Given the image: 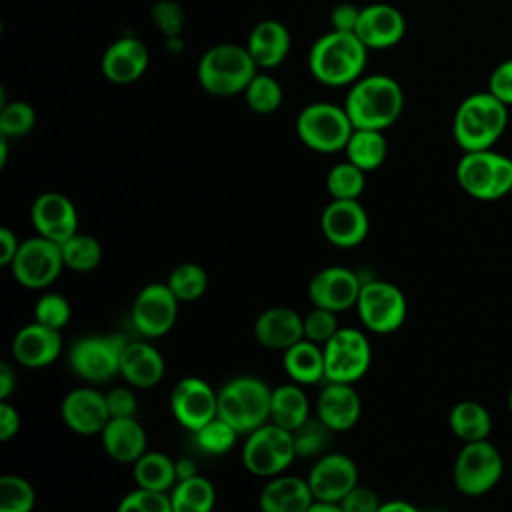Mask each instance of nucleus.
I'll return each instance as SVG.
<instances>
[{
    "label": "nucleus",
    "mask_w": 512,
    "mask_h": 512,
    "mask_svg": "<svg viewBox=\"0 0 512 512\" xmlns=\"http://www.w3.org/2000/svg\"><path fill=\"white\" fill-rule=\"evenodd\" d=\"M168 288L178 298V302H194L204 296L208 288V274L206 270L196 262H184L178 264L168 274Z\"/></svg>",
    "instance_id": "37"
},
{
    "label": "nucleus",
    "mask_w": 512,
    "mask_h": 512,
    "mask_svg": "<svg viewBox=\"0 0 512 512\" xmlns=\"http://www.w3.org/2000/svg\"><path fill=\"white\" fill-rule=\"evenodd\" d=\"M176 474H178V480H186L190 476H196V464L190 458H178L176 460Z\"/></svg>",
    "instance_id": "56"
},
{
    "label": "nucleus",
    "mask_w": 512,
    "mask_h": 512,
    "mask_svg": "<svg viewBox=\"0 0 512 512\" xmlns=\"http://www.w3.org/2000/svg\"><path fill=\"white\" fill-rule=\"evenodd\" d=\"M62 352L60 330L38 322L22 326L12 340V356L24 368L50 366Z\"/></svg>",
    "instance_id": "22"
},
{
    "label": "nucleus",
    "mask_w": 512,
    "mask_h": 512,
    "mask_svg": "<svg viewBox=\"0 0 512 512\" xmlns=\"http://www.w3.org/2000/svg\"><path fill=\"white\" fill-rule=\"evenodd\" d=\"M510 410H512V392H510Z\"/></svg>",
    "instance_id": "58"
},
{
    "label": "nucleus",
    "mask_w": 512,
    "mask_h": 512,
    "mask_svg": "<svg viewBox=\"0 0 512 512\" xmlns=\"http://www.w3.org/2000/svg\"><path fill=\"white\" fill-rule=\"evenodd\" d=\"M286 374L296 384H318L320 380H326V366H324V348L316 342H310L302 338L288 350H284L282 358Z\"/></svg>",
    "instance_id": "30"
},
{
    "label": "nucleus",
    "mask_w": 512,
    "mask_h": 512,
    "mask_svg": "<svg viewBox=\"0 0 512 512\" xmlns=\"http://www.w3.org/2000/svg\"><path fill=\"white\" fill-rule=\"evenodd\" d=\"M70 316V302L58 292H48L40 296L34 306V322L54 330H62L70 322Z\"/></svg>",
    "instance_id": "44"
},
{
    "label": "nucleus",
    "mask_w": 512,
    "mask_h": 512,
    "mask_svg": "<svg viewBox=\"0 0 512 512\" xmlns=\"http://www.w3.org/2000/svg\"><path fill=\"white\" fill-rule=\"evenodd\" d=\"M406 32L404 14L386 2H374L360 8L354 34L368 50H384L402 40Z\"/></svg>",
    "instance_id": "18"
},
{
    "label": "nucleus",
    "mask_w": 512,
    "mask_h": 512,
    "mask_svg": "<svg viewBox=\"0 0 512 512\" xmlns=\"http://www.w3.org/2000/svg\"><path fill=\"white\" fill-rule=\"evenodd\" d=\"M36 124V112L32 104L24 100H12L2 104L0 110V136L4 138H22L32 132Z\"/></svg>",
    "instance_id": "43"
},
{
    "label": "nucleus",
    "mask_w": 512,
    "mask_h": 512,
    "mask_svg": "<svg viewBox=\"0 0 512 512\" xmlns=\"http://www.w3.org/2000/svg\"><path fill=\"white\" fill-rule=\"evenodd\" d=\"M290 44H292V38L288 28L278 20L266 18V20H260L250 30L244 46L248 48L258 68L270 70L284 62V58L290 52Z\"/></svg>",
    "instance_id": "26"
},
{
    "label": "nucleus",
    "mask_w": 512,
    "mask_h": 512,
    "mask_svg": "<svg viewBox=\"0 0 512 512\" xmlns=\"http://www.w3.org/2000/svg\"><path fill=\"white\" fill-rule=\"evenodd\" d=\"M64 266L74 272H90L102 260V246L100 242L84 232H76L66 242L60 244Z\"/></svg>",
    "instance_id": "36"
},
{
    "label": "nucleus",
    "mask_w": 512,
    "mask_h": 512,
    "mask_svg": "<svg viewBox=\"0 0 512 512\" xmlns=\"http://www.w3.org/2000/svg\"><path fill=\"white\" fill-rule=\"evenodd\" d=\"M310 418V406L300 384H280L272 390L270 422L286 430H296Z\"/></svg>",
    "instance_id": "31"
},
{
    "label": "nucleus",
    "mask_w": 512,
    "mask_h": 512,
    "mask_svg": "<svg viewBox=\"0 0 512 512\" xmlns=\"http://www.w3.org/2000/svg\"><path fill=\"white\" fill-rule=\"evenodd\" d=\"M30 220L40 236L58 244L66 242L70 236L78 232L76 208L72 200L60 192L40 194L32 202Z\"/></svg>",
    "instance_id": "19"
},
{
    "label": "nucleus",
    "mask_w": 512,
    "mask_h": 512,
    "mask_svg": "<svg viewBox=\"0 0 512 512\" xmlns=\"http://www.w3.org/2000/svg\"><path fill=\"white\" fill-rule=\"evenodd\" d=\"M152 22L158 30H162V34H166L168 38H176L182 30L184 14L178 4L170 0H162L152 8Z\"/></svg>",
    "instance_id": "47"
},
{
    "label": "nucleus",
    "mask_w": 512,
    "mask_h": 512,
    "mask_svg": "<svg viewBox=\"0 0 512 512\" xmlns=\"http://www.w3.org/2000/svg\"><path fill=\"white\" fill-rule=\"evenodd\" d=\"M366 172L344 160L334 164L326 174V188L332 200H358L366 186Z\"/></svg>",
    "instance_id": "39"
},
{
    "label": "nucleus",
    "mask_w": 512,
    "mask_h": 512,
    "mask_svg": "<svg viewBox=\"0 0 512 512\" xmlns=\"http://www.w3.org/2000/svg\"><path fill=\"white\" fill-rule=\"evenodd\" d=\"M326 240L338 248H354L368 236L370 220L358 200H332L320 216Z\"/></svg>",
    "instance_id": "17"
},
{
    "label": "nucleus",
    "mask_w": 512,
    "mask_h": 512,
    "mask_svg": "<svg viewBox=\"0 0 512 512\" xmlns=\"http://www.w3.org/2000/svg\"><path fill=\"white\" fill-rule=\"evenodd\" d=\"M488 92L506 106H512V58L500 62L492 70L488 78Z\"/></svg>",
    "instance_id": "49"
},
{
    "label": "nucleus",
    "mask_w": 512,
    "mask_h": 512,
    "mask_svg": "<svg viewBox=\"0 0 512 512\" xmlns=\"http://www.w3.org/2000/svg\"><path fill=\"white\" fill-rule=\"evenodd\" d=\"M272 390L256 376L228 380L218 392V416L238 434H250L270 422Z\"/></svg>",
    "instance_id": "5"
},
{
    "label": "nucleus",
    "mask_w": 512,
    "mask_h": 512,
    "mask_svg": "<svg viewBox=\"0 0 512 512\" xmlns=\"http://www.w3.org/2000/svg\"><path fill=\"white\" fill-rule=\"evenodd\" d=\"M362 280L358 274L344 266H328L316 272L308 284V296L314 306L332 312H344L356 306Z\"/></svg>",
    "instance_id": "15"
},
{
    "label": "nucleus",
    "mask_w": 512,
    "mask_h": 512,
    "mask_svg": "<svg viewBox=\"0 0 512 512\" xmlns=\"http://www.w3.org/2000/svg\"><path fill=\"white\" fill-rule=\"evenodd\" d=\"M368 48L354 32L330 30L308 52L310 74L324 86H350L364 76Z\"/></svg>",
    "instance_id": "1"
},
{
    "label": "nucleus",
    "mask_w": 512,
    "mask_h": 512,
    "mask_svg": "<svg viewBox=\"0 0 512 512\" xmlns=\"http://www.w3.org/2000/svg\"><path fill=\"white\" fill-rule=\"evenodd\" d=\"M378 512H420V510L404 500H388V502H382Z\"/></svg>",
    "instance_id": "55"
},
{
    "label": "nucleus",
    "mask_w": 512,
    "mask_h": 512,
    "mask_svg": "<svg viewBox=\"0 0 512 512\" xmlns=\"http://www.w3.org/2000/svg\"><path fill=\"white\" fill-rule=\"evenodd\" d=\"M358 14H360V8H356V6H352V4H338V6L332 10V16H330L332 30L354 32L356 22H358Z\"/></svg>",
    "instance_id": "51"
},
{
    "label": "nucleus",
    "mask_w": 512,
    "mask_h": 512,
    "mask_svg": "<svg viewBox=\"0 0 512 512\" xmlns=\"http://www.w3.org/2000/svg\"><path fill=\"white\" fill-rule=\"evenodd\" d=\"M244 100L256 114H274L282 104V86L266 72H256L250 84L244 88Z\"/></svg>",
    "instance_id": "38"
},
{
    "label": "nucleus",
    "mask_w": 512,
    "mask_h": 512,
    "mask_svg": "<svg viewBox=\"0 0 512 512\" xmlns=\"http://www.w3.org/2000/svg\"><path fill=\"white\" fill-rule=\"evenodd\" d=\"M322 348L328 382L354 384L370 368L372 350L368 338L356 328H338Z\"/></svg>",
    "instance_id": "11"
},
{
    "label": "nucleus",
    "mask_w": 512,
    "mask_h": 512,
    "mask_svg": "<svg viewBox=\"0 0 512 512\" xmlns=\"http://www.w3.org/2000/svg\"><path fill=\"white\" fill-rule=\"evenodd\" d=\"M344 152H346V160L364 172L380 168L388 154V142H386L384 130L354 128Z\"/></svg>",
    "instance_id": "32"
},
{
    "label": "nucleus",
    "mask_w": 512,
    "mask_h": 512,
    "mask_svg": "<svg viewBox=\"0 0 512 512\" xmlns=\"http://www.w3.org/2000/svg\"><path fill=\"white\" fill-rule=\"evenodd\" d=\"M338 316L332 310L314 306L304 316V338L324 346L338 332Z\"/></svg>",
    "instance_id": "46"
},
{
    "label": "nucleus",
    "mask_w": 512,
    "mask_h": 512,
    "mask_svg": "<svg viewBox=\"0 0 512 512\" xmlns=\"http://www.w3.org/2000/svg\"><path fill=\"white\" fill-rule=\"evenodd\" d=\"M36 504V492L32 484L14 474L0 478V512H32Z\"/></svg>",
    "instance_id": "40"
},
{
    "label": "nucleus",
    "mask_w": 512,
    "mask_h": 512,
    "mask_svg": "<svg viewBox=\"0 0 512 512\" xmlns=\"http://www.w3.org/2000/svg\"><path fill=\"white\" fill-rule=\"evenodd\" d=\"M166 372L164 356L146 342H126L120 358V374L130 386L152 388L156 386Z\"/></svg>",
    "instance_id": "27"
},
{
    "label": "nucleus",
    "mask_w": 512,
    "mask_h": 512,
    "mask_svg": "<svg viewBox=\"0 0 512 512\" xmlns=\"http://www.w3.org/2000/svg\"><path fill=\"white\" fill-rule=\"evenodd\" d=\"M358 316L374 334L396 332L406 320V298L398 286L386 280H368L362 284L358 302Z\"/></svg>",
    "instance_id": "8"
},
{
    "label": "nucleus",
    "mask_w": 512,
    "mask_h": 512,
    "mask_svg": "<svg viewBox=\"0 0 512 512\" xmlns=\"http://www.w3.org/2000/svg\"><path fill=\"white\" fill-rule=\"evenodd\" d=\"M20 242L10 228H0V266H10L16 258Z\"/></svg>",
    "instance_id": "53"
},
{
    "label": "nucleus",
    "mask_w": 512,
    "mask_h": 512,
    "mask_svg": "<svg viewBox=\"0 0 512 512\" xmlns=\"http://www.w3.org/2000/svg\"><path fill=\"white\" fill-rule=\"evenodd\" d=\"M254 338L268 350H288L304 338V318L286 306L264 310L254 322Z\"/></svg>",
    "instance_id": "23"
},
{
    "label": "nucleus",
    "mask_w": 512,
    "mask_h": 512,
    "mask_svg": "<svg viewBox=\"0 0 512 512\" xmlns=\"http://www.w3.org/2000/svg\"><path fill=\"white\" fill-rule=\"evenodd\" d=\"M10 268L12 276L20 286L30 290H42L48 288L66 266L60 244L38 234L20 242V248Z\"/></svg>",
    "instance_id": "10"
},
{
    "label": "nucleus",
    "mask_w": 512,
    "mask_h": 512,
    "mask_svg": "<svg viewBox=\"0 0 512 512\" xmlns=\"http://www.w3.org/2000/svg\"><path fill=\"white\" fill-rule=\"evenodd\" d=\"M170 408L174 418L186 430L196 432L218 416V392H214L206 380L186 376L174 386L170 394Z\"/></svg>",
    "instance_id": "14"
},
{
    "label": "nucleus",
    "mask_w": 512,
    "mask_h": 512,
    "mask_svg": "<svg viewBox=\"0 0 512 512\" xmlns=\"http://www.w3.org/2000/svg\"><path fill=\"white\" fill-rule=\"evenodd\" d=\"M496 154L494 150L464 152L456 166V180L460 188L478 200H494L496 182Z\"/></svg>",
    "instance_id": "28"
},
{
    "label": "nucleus",
    "mask_w": 512,
    "mask_h": 512,
    "mask_svg": "<svg viewBox=\"0 0 512 512\" xmlns=\"http://www.w3.org/2000/svg\"><path fill=\"white\" fill-rule=\"evenodd\" d=\"M352 132L354 126L344 106L312 102L296 116V136L314 152L332 154L344 150Z\"/></svg>",
    "instance_id": "6"
},
{
    "label": "nucleus",
    "mask_w": 512,
    "mask_h": 512,
    "mask_svg": "<svg viewBox=\"0 0 512 512\" xmlns=\"http://www.w3.org/2000/svg\"><path fill=\"white\" fill-rule=\"evenodd\" d=\"M332 430L320 418H308L302 426L292 430L296 458H314L328 446Z\"/></svg>",
    "instance_id": "41"
},
{
    "label": "nucleus",
    "mask_w": 512,
    "mask_h": 512,
    "mask_svg": "<svg viewBox=\"0 0 512 512\" xmlns=\"http://www.w3.org/2000/svg\"><path fill=\"white\" fill-rule=\"evenodd\" d=\"M178 298L168 284L144 286L132 304V324L146 338H160L168 334L178 318Z\"/></svg>",
    "instance_id": "13"
},
{
    "label": "nucleus",
    "mask_w": 512,
    "mask_h": 512,
    "mask_svg": "<svg viewBox=\"0 0 512 512\" xmlns=\"http://www.w3.org/2000/svg\"><path fill=\"white\" fill-rule=\"evenodd\" d=\"M316 502L308 480L300 476H272L258 496L260 512H306Z\"/></svg>",
    "instance_id": "25"
},
{
    "label": "nucleus",
    "mask_w": 512,
    "mask_h": 512,
    "mask_svg": "<svg viewBox=\"0 0 512 512\" xmlns=\"http://www.w3.org/2000/svg\"><path fill=\"white\" fill-rule=\"evenodd\" d=\"M126 340L122 336H86L76 340L68 352L72 372L92 384L110 380L120 374V358Z\"/></svg>",
    "instance_id": "9"
},
{
    "label": "nucleus",
    "mask_w": 512,
    "mask_h": 512,
    "mask_svg": "<svg viewBox=\"0 0 512 512\" xmlns=\"http://www.w3.org/2000/svg\"><path fill=\"white\" fill-rule=\"evenodd\" d=\"M294 458L296 450L290 430L276 426L274 422H266L264 426L246 434L242 462L250 474L262 478L278 476L292 464Z\"/></svg>",
    "instance_id": "7"
},
{
    "label": "nucleus",
    "mask_w": 512,
    "mask_h": 512,
    "mask_svg": "<svg viewBox=\"0 0 512 512\" xmlns=\"http://www.w3.org/2000/svg\"><path fill=\"white\" fill-rule=\"evenodd\" d=\"M16 388V376L8 362L0 364V400H8Z\"/></svg>",
    "instance_id": "54"
},
{
    "label": "nucleus",
    "mask_w": 512,
    "mask_h": 512,
    "mask_svg": "<svg viewBox=\"0 0 512 512\" xmlns=\"http://www.w3.org/2000/svg\"><path fill=\"white\" fill-rule=\"evenodd\" d=\"M306 480L318 502L338 504L354 486H358V468L346 454H322Z\"/></svg>",
    "instance_id": "16"
},
{
    "label": "nucleus",
    "mask_w": 512,
    "mask_h": 512,
    "mask_svg": "<svg viewBox=\"0 0 512 512\" xmlns=\"http://www.w3.org/2000/svg\"><path fill=\"white\" fill-rule=\"evenodd\" d=\"M100 434L106 454L116 462L134 464L146 452V432L134 416L110 418Z\"/></svg>",
    "instance_id": "29"
},
{
    "label": "nucleus",
    "mask_w": 512,
    "mask_h": 512,
    "mask_svg": "<svg viewBox=\"0 0 512 512\" xmlns=\"http://www.w3.org/2000/svg\"><path fill=\"white\" fill-rule=\"evenodd\" d=\"M116 512H174V510H172L168 492L136 488L120 500Z\"/></svg>",
    "instance_id": "45"
},
{
    "label": "nucleus",
    "mask_w": 512,
    "mask_h": 512,
    "mask_svg": "<svg viewBox=\"0 0 512 512\" xmlns=\"http://www.w3.org/2000/svg\"><path fill=\"white\" fill-rule=\"evenodd\" d=\"M502 474V458L498 450L486 442H466L454 466L456 488L468 496L488 492Z\"/></svg>",
    "instance_id": "12"
},
{
    "label": "nucleus",
    "mask_w": 512,
    "mask_h": 512,
    "mask_svg": "<svg viewBox=\"0 0 512 512\" xmlns=\"http://www.w3.org/2000/svg\"><path fill=\"white\" fill-rule=\"evenodd\" d=\"M170 502L174 512H212L216 490L208 478L196 474L176 482L170 490Z\"/></svg>",
    "instance_id": "34"
},
{
    "label": "nucleus",
    "mask_w": 512,
    "mask_h": 512,
    "mask_svg": "<svg viewBox=\"0 0 512 512\" xmlns=\"http://www.w3.org/2000/svg\"><path fill=\"white\" fill-rule=\"evenodd\" d=\"M344 108L354 128L386 130L404 110V92L392 76L368 74L350 84Z\"/></svg>",
    "instance_id": "2"
},
{
    "label": "nucleus",
    "mask_w": 512,
    "mask_h": 512,
    "mask_svg": "<svg viewBox=\"0 0 512 512\" xmlns=\"http://www.w3.org/2000/svg\"><path fill=\"white\" fill-rule=\"evenodd\" d=\"M64 424L82 436L100 434L110 422V410L106 404V394L94 388H74L70 390L60 406Z\"/></svg>",
    "instance_id": "20"
},
{
    "label": "nucleus",
    "mask_w": 512,
    "mask_h": 512,
    "mask_svg": "<svg viewBox=\"0 0 512 512\" xmlns=\"http://www.w3.org/2000/svg\"><path fill=\"white\" fill-rule=\"evenodd\" d=\"M106 404H108V410H110V416L112 418H128V416H134L136 414V408H138V402H136V396L130 388H124V386H118V388H112L108 394H106Z\"/></svg>",
    "instance_id": "50"
},
{
    "label": "nucleus",
    "mask_w": 512,
    "mask_h": 512,
    "mask_svg": "<svg viewBox=\"0 0 512 512\" xmlns=\"http://www.w3.org/2000/svg\"><path fill=\"white\" fill-rule=\"evenodd\" d=\"M20 430V414L8 404V400H0V440L8 442Z\"/></svg>",
    "instance_id": "52"
},
{
    "label": "nucleus",
    "mask_w": 512,
    "mask_h": 512,
    "mask_svg": "<svg viewBox=\"0 0 512 512\" xmlns=\"http://www.w3.org/2000/svg\"><path fill=\"white\" fill-rule=\"evenodd\" d=\"M238 436L240 434L228 422H224L220 416H216L214 420H210L208 424H204L200 430L194 432L198 448L202 452L216 454V456L230 452L234 448Z\"/></svg>",
    "instance_id": "42"
},
{
    "label": "nucleus",
    "mask_w": 512,
    "mask_h": 512,
    "mask_svg": "<svg viewBox=\"0 0 512 512\" xmlns=\"http://www.w3.org/2000/svg\"><path fill=\"white\" fill-rule=\"evenodd\" d=\"M362 412V402L352 384L328 382L316 402L318 418L332 432H346L356 426Z\"/></svg>",
    "instance_id": "24"
},
{
    "label": "nucleus",
    "mask_w": 512,
    "mask_h": 512,
    "mask_svg": "<svg viewBox=\"0 0 512 512\" xmlns=\"http://www.w3.org/2000/svg\"><path fill=\"white\" fill-rule=\"evenodd\" d=\"M450 428L464 442L486 440L492 420L484 406L476 402H460L450 412Z\"/></svg>",
    "instance_id": "35"
},
{
    "label": "nucleus",
    "mask_w": 512,
    "mask_h": 512,
    "mask_svg": "<svg viewBox=\"0 0 512 512\" xmlns=\"http://www.w3.org/2000/svg\"><path fill=\"white\" fill-rule=\"evenodd\" d=\"M338 506L342 512H378L382 502L372 488L358 484L338 502Z\"/></svg>",
    "instance_id": "48"
},
{
    "label": "nucleus",
    "mask_w": 512,
    "mask_h": 512,
    "mask_svg": "<svg viewBox=\"0 0 512 512\" xmlns=\"http://www.w3.org/2000/svg\"><path fill=\"white\" fill-rule=\"evenodd\" d=\"M256 72L258 66L248 48L232 42L208 48L196 68L200 86L212 96H234L244 92Z\"/></svg>",
    "instance_id": "4"
},
{
    "label": "nucleus",
    "mask_w": 512,
    "mask_h": 512,
    "mask_svg": "<svg viewBox=\"0 0 512 512\" xmlns=\"http://www.w3.org/2000/svg\"><path fill=\"white\" fill-rule=\"evenodd\" d=\"M306 512H342V508L338 504H330V502H314Z\"/></svg>",
    "instance_id": "57"
},
{
    "label": "nucleus",
    "mask_w": 512,
    "mask_h": 512,
    "mask_svg": "<svg viewBox=\"0 0 512 512\" xmlns=\"http://www.w3.org/2000/svg\"><path fill=\"white\" fill-rule=\"evenodd\" d=\"M134 480L138 488L156 490V492H170L176 482V460H172L164 452H144L134 462Z\"/></svg>",
    "instance_id": "33"
},
{
    "label": "nucleus",
    "mask_w": 512,
    "mask_h": 512,
    "mask_svg": "<svg viewBox=\"0 0 512 512\" xmlns=\"http://www.w3.org/2000/svg\"><path fill=\"white\" fill-rule=\"evenodd\" d=\"M508 126V106L496 96L486 92H474L466 96L452 122V134L456 144L464 152L492 150Z\"/></svg>",
    "instance_id": "3"
},
{
    "label": "nucleus",
    "mask_w": 512,
    "mask_h": 512,
    "mask_svg": "<svg viewBox=\"0 0 512 512\" xmlns=\"http://www.w3.org/2000/svg\"><path fill=\"white\" fill-rule=\"evenodd\" d=\"M148 48L136 36H122L114 40L102 54V74L112 84H132L136 82L148 68Z\"/></svg>",
    "instance_id": "21"
}]
</instances>
